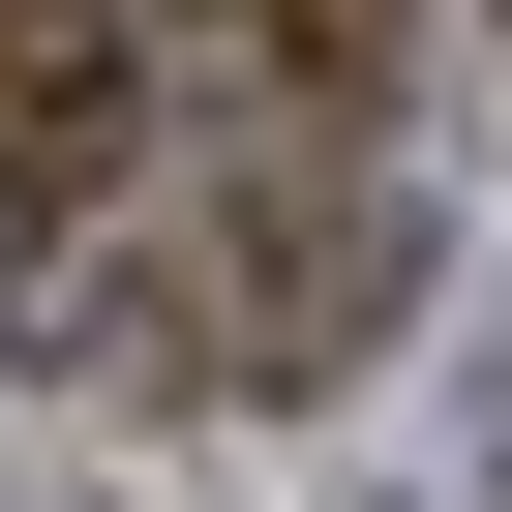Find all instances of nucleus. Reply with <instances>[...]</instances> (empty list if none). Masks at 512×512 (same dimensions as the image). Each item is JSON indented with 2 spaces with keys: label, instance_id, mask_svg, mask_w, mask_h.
<instances>
[{
  "label": "nucleus",
  "instance_id": "obj_2",
  "mask_svg": "<svg viewBox=\"0 0 512 512\" xmlns=\"http://www.w3.org/2000/svg\"><path fill=\"white\" fill-rule=\"evenodd\" d=\"M211 31H272L302 91H362V61H392V0H211Z\"/></svg>",
  "mask_w": 512,
  "mask_h": 512
},
{
  "label": "nucleus",
  "instance_id": "obj_1",
  "mask_svg": "<svg viewBox=\"0 0 512 512\" xmlns=\"http://www.w3.org/2000/svg\"><path fill=\"white\" fill-rule=\"evenodd\" d=\"M121 181H151V31L121 0H0V302H31Z\"/></svg>",
  "mask_w": 512,
  "mask_h": 512
}]
</instances>
